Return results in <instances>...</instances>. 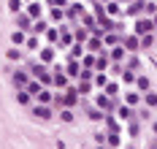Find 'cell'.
<instances>
[{"label":"cell","instance_id":"cell-52","mask_svg":"<svg viewBox=\"0 0 157 149\" xmlns=\"http://www.w3.org/2000/svg\"><path fill=\"white\" fill-rule=\"evenodd\" d=\"M95 144H106V133H98L95 136Z\"/></svg>","mask_w":157,"mask_h":149},{"label":"cell","instance_id":"cell-24","mask_svg":"<svg viewBox=\"0 0 157 149\" xmlns=\"http://www.w3.org/2000/svg\"><path fill=\"white\" fill-rule=\"evenodd\" d=\"M68 49H71V57H73V60H81V54H84V44H76V41H73Z\"/></svg>","mask_w":157,"mask_h":149},{"label":"cell","instance_id":"cell-27","mask_svg":"<svg viewBox=\"0 0 157 149\" xmlns=\"http://www.w3.org/2000/svg\"><path fill=\"white\" fill-rule=\"evenodd\" d=\"M35 98H38V103H44V106H49V103H52V100H54V95H52V92H49L46 87H44V90H41V92H38V95H35Z\"/></svg>","mask_w":157,"mask_h":149},{"label":"cell","instance_id":"cell-20","mask_svg":"<svg viewBox=\"0 0 157 149\" xmlns=\"http://www.w3.org/2000/svg\"><path fill=\"white\" fill-rule=\"evenodd\" d=\"M76 90H78V95H81V92H84V95H90V92H92V79H78Z\"/></svg>","mask_w":157,"mask_h":149},{"label":"cell","instance_id":"cell-11","mask_svg":"<svg viewBox=\"0 0 157 149\" xmlns=\"http://www.w3.org/2000/svg\"><path fill=\"white\" fill-rule=\"evenodd\" d=\"M27 82H30V73H27V71H16V73H14V84H16V90H22Z\"/></svg>","mask_w":157,"mask_h":149},{"label":"cell","instance_id":"cell-50","mask_svg":"<svg viewBox=\"0 0 157 149\" xmlns=\"http://www.w3.org/2000/svg\"><path fill=\"white\" fill-rule=\"evenodd\" d=\"M122 71H125L122 63H114V65H111V73H114V76H117V73H122Z\"/></svg>","mask_w":157,"mask_h":149},{"label":"cell","instance_id":"cell-16","mask_svg":"<svg viewBox=\"0 0 157 149\" xmlns=\"http://www.w3.org/2000/svg\"><path fill=\"white\" fill-rule=\"evenodd\" d=\"M25 90H27V92H30L33 98H35V95H38V92H41V90H44V84L38 82V79H30V82L25 84Z\"/></svg>","mask_w":157,"mask_h":149},{"label":"cell","instance_id":"cell-48","mask_svg":"<svg viewBox=\"0 0 157 149\" xmlns=\"http://www.w3.org/2000/svg\"><path fill=\"white\" fill-rule=\"evenodd\" d=\"M38 82L44 84V87H49V84H52V73H44V76H38Z\"/></svg>","mask_w":157,"mask_h":149},{"label":"cell","instance_id":"cell-13","mask_svg":"<svg viewBox=\"0 0 157 149\" xmlns=\"http://www.w3.org/2000/svg\"><path fill=\"white\" fill-rule=\"evenodd\" d=\"M109 68V57H106V52H98L95 54V71H106Z\"/></svg>","mask_w":157,"mask_h":149},{"label":"cell","instance_id":"cell-28","mask_svg":"<svg viewBox=\"0 0 157 149\" xmlns=\"http://www.w3.org/2000/svg\"><path fill=\"white\" fill-rule=\"evenodd\" d=\"M16 100H19V103H22V106H30V100H33V95H30V92H27V90H25V87H22V90H19V92H16Z\"/></svg>","mask_w":157,"mask_h":149},{"label":"cell","instance_id":"cell-15","mask_svg":"<svg viewBox=\"0 0 157 149\" xmlns=\"http://www.w3.org/2000/svg\"><path fill=\"white\" fill-rule=\"evenodd\" d=\"M25 46H27V52H38V49H41V41H38V35H35V33L27 35V38H25Z\"/></svg>","mask_w":157,"mask_h":149},{"label":"cell","instance_id":"cell-31","mask_svg":"<svg viewBox=\"0 0 157 149\" xmlns=\"http://www.w3.org/2000/svg\"><path fill=\"white\" fill-rule=\"evenodd\" d=\"M87 38H90V30H87V27H78L76 33H73V41H76V44H84Z\"/></svg>","mask_w":157,"mask_h":149},{"label":"cell","instance_id":"cell-12","mask_svg":"<svg viewBox=\"0 0 157 149\" xmlns=\"http://www.w3.org/2000/svg\"><path fill=\"white\" fill-rule=\"evenodd\" d=\"M25 14H30V19H38L41 14H44V8H41V3L30 0V3H27V11H25Z\"/></svg>","mask_w":157,"mask_h":149},{"label":"cell","instance_id":"cell-10","mask_svg":"<svg viewBox=\"0 0 157 149\" xmlns=\"http://www.w3.org/2000/svg\"><path fill=\"white\" fill-rule=\"evenodd\" d=\"M63 49H68L71 44H73V33H68V27H60V41H57Z\"/></svg>","mask_w":157,"mask_h":149},{"label":"cell","instance_id":"cell-22","mask_svg":"<svg viewBox=\"0 0 157 149\" xmlns=\"http://www.w3.org/2000/svg\"><path fill=\"white\" fill-rule=\"evenodd\" d=\"M141 98H144L141 92H138V90H133V92H127V95H125V103H127V106H138Z\"/></svg>","mask_w":157,"mask_h":149},{"label":"cell","instance_id":"cell-23","mask_svg":"<svg viewBox=\"0 0 157 149\" xmlns=\"http://www.w3.org/2000/svg\"><path fill=\"white\" fill-rule=\"evenodd\" d=\"M38 54H41V63H46V65H49V63L54 60V46L49 44L46 49H41V52H38Z\"/></svg>","mask_w":157,"mask_h":149},{"label":"cell","instance_id":"cell-45","mask_svg":"<svg viewBox=\"0 0 157 149\" xmlns=\"http://www.w3.org/2000/svg\"><path fill=\"white\" fill-rule=\"evenodd\" d=\"M60 119H63V122H73V114H71V109H63V111H60Z\"/></svg>","mask_w":157,"mask_h":149},{"label":"cell","instance_id":"cell-51","mask_svg":"<svg viewBox=\"0 0 157 149\" xmlns=\"http://www.w3.org/2000/svg\"><path fill=\"white\" fill-rule=\"evenodd\" d=\"M49 6H60V8H65V6H68V0H49Z\"/></svg>","mask_w":157,"mask_h":149},{"label":"cell","instance_id":"cell-32","mask_svg":"<svg viewBox=\"0 0 157 149\" xmlns=\"http://www.w3.org/2000/svg\"><path fill=\"white\" fill-rule=\"evenodd\" d=\"M25 38H27V35H25V30H19V27H16L14 33H11V44H14V46H19V44H25Z\"/></svg>","mask_w":157,"mask_h":149},{"label":"cell","instance_id":"cell-40","mask_svg":"<svg viewBox=\"0 0 157 149\" xmlns=\"http://www.w3.org/2000/svg\"><path fill=\"white\" fill-rule=\"evenodd\" d=\"M81 22H84L87 30H92L95 25H98V22H95V14H81Z\"/></svg>","mask_w":157,"mask_h":149},{"label":"cell","instance_id":"cell-2","mask_svg":"<svg viewBox=\"0 0 157 149\" xmlns=\"http://www.w3.org/2000/svg\"><path fill=\"white\" fill-rule=\"evenodd\" d=\"M144 11H146V0H130L122 14H127V17H141Z\"/></svg>","mask_w":157,"mask_h":149},{"label":"cell","instance_id":"cell-17","mask_svg":"<svg viewBox=\"0 0 157 149\" xmlns=\"http://www.w3.org/2000/svg\"><path fill=\"white\" fill-rule=\"evenodd\" d=\"M33 114L38 117V119H52V109L41 103V106H35V109H33Z\"/></svg>","mask_w":157,"mask_h":149},{"label":"cell","instance_id":"cell-36","mask_svg":"<svg viewBox=\"0 0 157 149\" xmlns=\"http://www.w3.org/2000/svg\"><path fill=\"white\" fill-rule=\"evenodd\" d=\"M144 103H146V106H149V109H155L157 106V92H144Z\"/></svg>","mask_w":157,"mask_h":149},{"label":"cell","instance_id":"cell-59","mask_svg":"<svg viewBox=\"0 0 157 149\" xmlns=\"http://www.w3.org/2000/svg\"><path fill=\"white\" fill-rule=\"evenodd\" d=\"M146 3H149V0H146Z\"/></svg>","mask_w":157,"mask_h":149},{"label":"cell","instance_id":"cell-25","mask_svg":"<svg viewBox=\"0 0 157 149\" xmlns=\"http://www.w3.org/2000/svg\"><path fill=\"white\" fill-rule=\"evenodd\" d=\"M52 84H54L57 90H65V87H68V73H57V76L52 79Z\"/></svg>","mask_w":157,"mask_h":149},{"label":"cell","instance_id":"cell-18","mask_svg":"<svg viewBox=\"0 0 157 149\" xmlns=\"http://www.w3.org/2000/svg\"><path fill=\"white\" fill-rule=\"evenodd\" d=\"M46 27H49V25H46L41 17H38V19H33V27H30V30H33L35 35H44V33H46Z\"/></svg>","mask_w":157,"mask_h":149},{"label":"cell","instance_id":"cell-34","mask_svg":"<svg viewBox=\"0 0 157 149\" xmlns=\"http://www.w3.org/2000/svg\"><path fill=\"white\" fill-rule=\"evenodd\" d=\"M103 119H106V130L109 133H119V122L114 117H103Z\"/></svg>","mask_w":157,"mask_h":149},{"label":"cell","instance_id":"cell-42","mask_svg":"<svg viewBox=\"0 0 157 149\" xmlns=\"http://www.w3.org/2000/svg\"><path fill=\"white\" fill-rule=\"evenodd\" d=\"M122 82L125 84H136V71H127L125 68V71H122Z\"/></svg>","mask_w":157,"mask_h":149},{"label":"cell","instance_id":"cell-44","mask_svg":"<svg viewBox=\"0 0 157 149\" xmlns=\"http://www.w3.org/2000/svg\"><path fill=\"white\" fill-rule=\"evenodd\" d=\"M8 11L11 14H19L22 11V0H8Z\"/></svg>","mask_w":157,"mask_h":149},{"label":"cell","instance_id":"cell-7","mask_svg":"<svg viewBox=\"0 0 157 149\" xmlns=\"http://www.w3.org/2000/svg\"><path fill=\"white\" fill-rule=\"evenodd\" d=\"M16 27L27 33V30L33 27V19H30V14H22V11H19V14H16Z\"/></svg>","mask_w":157,"mask_h":149},{"label":"cell","instance_id":"cell-6","mask_svg":"<svg viewBox=\"0 0 157 149\" xmlns=\"http://www.w3.org/2000/svg\"><path fill=\"white\" fill-rule=\"evenodd\" d=\"M84 44H87V49L92 52V54H98V52H103V38H100V35H90V38H87Z\"/></svg>","mask_w":157,"mask_h":149},{"label":"cell","instance_id":"cell-19","mask_svg":"<svg viewBox=\"0 0 157 149\" xmlns=\"http://www.w3.org/2000/svg\"><path fill=\"white\" fill-rule=\"evenodd\" d=\"M122 46H125L127 52H136L138 49V35H127V38H122Z\"/></svg>","mask_w":157,"mask_h":149},{"label":"cell","instance_id":"cell-9","mask_svg":"<svg viewBox=\"0 0 157 149\" xmlns=\"http://www.w3.org/2000/svg\"><path fill=\"white\" fill-rule=\"evenodd\" d=\"M65 73H68V76H73V79H78V73H81V63L71 57V60H68V68H65Z\"/></svg>","mask_w":157,"mask_h":149},{"label":"cell","instance_id":"cell-33","mask_svg":"<svg viewBox=\"0 0 157 149\" xmlns=\"http://www.w3.org/2000/svg\"><path fill=\"white\" fill-rule=\"evenodd\" d=\"M152 44H155V35H152V33H146V35L138 38V46H141V49H149Z\"/></svg>","mask_w":157,"mask_h":149},{"label":"cell","instance_id":"cell-58","mask_svg":"<svg viewBox=\"0 0 157 149\" xmlns=\"http://www.w3.org/2000/svg\"><path fill=\"white\" fill-rule=\"evenodd\" d=\"M125 3H130V0H125Z\"/></svg>","mask_w":157,"mask_h":149},{"label":"cell","instance_id":"cell-46","mask_svg":"<svg viewBox=\"0 0 157 149\" xmlns=\"http://www.w3.org/2000/svg\"><path fill=\"white\" fill-rule=\"evenodd\" d=\"M8 60H22V52L16 49V46H14V49H8Z\"/></svg>","mask_w":157,"mask_h":149},{"label":"cell","instance_id":"cell-43","mask_svg":"<svg viewBox=\"0 0 157 149\" xmlns=\"http://www.w3.org/2000/svg\"><path fill=\"white\" fill-rule=\"evenodd\" d=\"M117 111H119V117H122V119H130V117H133V106H119Z\"/></svg>","mask_w":157,"mask_h":149},{"label":"cell","instance_id":"cell-54","mask_svg":"<svg viewBox=\"0 0 157 149\" xmlns=\"http://www.w3.org/2000/svg\"><path fill=\"white\" fill-rule=\"evenodd\" d=\"M152 22H155V27H157V11H155V19H152Z\"/></svg>","mask_w":157,"mask_h":149},{"label":"cell","instance_id":"cell-47","mask_svg":"<svg viewBox=\"0 0 157 149\" xmlns=\"http://www.w3.org/2000/svg\"><path fill=\"white\" fill-rule=\"evenodd\" d=\"M90 117H92V119H103V111H100V109H98V106H95V109H90Z\"/></svg>","mask_w":157,"mask_h":149},{"label":"cell","instance_id":"cell-56","mask_svg":"<svg viewBox=\"0 0 157 149\" xmlns=\"http://www.w3.org/2000/svg\"><path fill=\"white\" fill-rule=\"evenodd\" d=\"M100 3H109V0H100Z\"/></svg>","mask_w":157,"mask_h":149},{"label":"cell","instance_id":"cell-41","mask_svg":"<svg viewBox=\"0 0 157 149\" xmlns=\"http://www.w3.org/2000/svg\"><path fill=\"white\" fill-rule=\"evenodd\" d=\"M92 82L98 84V87H106V82H109V76H106L103 71H98V73H95V76H92Z\"/></svg>","mask_w":157,"mask_h":149},{"label":"cell","instance_id":"cell-3","mask_svg":"<svg viewBox=\"0 0 157 149\" xmlns=\"http://www.w3.org/2000/svg\"><path fill=\"white\" fill-rule=\"evenodd\" d=\"M146 33H155V22L144 19V17H136V35H146Z\"/></svg>","mask_w":157,"mask_h":149},{"label":"cell","instance_id":"cell-53","mask_svg":"<svg viewBox=\"0 0 157 149\" xmlns=\"http://www.w3.org/2000/svg\"><path fill=\"white\" fill-rule=\"evenodd\" d=\"M95 149H106V147H103V144H95Z\"/></svg>","mask_w":157,"mask_h":149},{"label":"cell","instance_id":"cell-39","mask_svg":"<svg viewBox=\"0 0 157 149\" xmlns=\"http://www.w3.org/2000/svg\"><path fill=\"white\" fill-rule=\"evenodd\" d=\"M127 71H136V73L141 71V60H138L136 54H133V57H127Z\"/></svg>","mask_w":157,"mask_h":149},{"label":"cell","instance_id":"cell-21","mask_svg":"<svg viewBox=\"0 0 157 149\" xmlns=\"http://www.w3.org/2000/svg\"><path fill=\"white\" fill-rule=\"evenodd\" d=\"M103 92H106L109 98H119V84H117V82H106Z\"/></svg>","mask_w":157,"mask_h":149},{"label":"cell","instance_id":"cell-8","mask_svg":"<svg viewBox=\"0 0 157 149\" xmlns=\"http://www.w3.org/2000/svg\"><path fill=\"white\" fill-rule=\"evenodd\" d=\"M117 44H122V33H103V46H117Z\"/></svg>","mask_w":157,"mask_h":149},{"label":"cell","instance_id":"cell-26","mask_svg":"<svg viewBox=\"0 0 157 149\" xmlns=\"http://www.w3.org/2000/svg\"><path fill=\"white\" fill-rule=\"evenodd\" d=\"M136 87H138V92H149V87H152V82H149L146 76H136Z\"/></svg>","mask_w":157,"mask_h":149},{"label":"cell","instance_id":"cell-37","mask_svg":"<svg viewBox=\"0 0 157 149\" xmlns=\"http://www.w3.org/2000/svg\"><path fill=\"white\" fill-rule=\"evenodd\" d=\"M49 17H52V22H60L63 19V8L60 6H49Z\"/></svg>","mask_w":157,"mask_h":149},{"label":"cell","instance_id":"cell-60","mask_svg":"<svg viewBox=\"0 0 157 149\" xmlns=\"http://www.w3.org/2000/svg\"><path fill=\"white\" fill-rule=\"evenodd\" d=\"M155 149H157V147H155Z\"/></svg>","mask_w":157,"mask_h":149},{"label":"cell","instance_id":"cell-49","mask_svg":"<svg viewBox=\"0 0 157 149\" xmlns=\"http://www.w3.org/2000/svg\"><path fill=\"white\" fill-rule=\"evenodd\" d=\"M141 133V125L138 122H130V136H138Z\"/></svg>","mask_w":157,"mask_h":149},{"label":"cell","instance_id":"cell-35","mask_svg":"<svg viewBox=\"0 0 157 149\" xmlns=\"http://www.w3.org/2000/svg\"><path fill=\"white\" fill-rule=\"evenodd\" d=\"M81 68H92L95 71V54L90 52V54H81Z\"/></svg>","mask_w":157,"mask_h":149},{"label":"cell","instance_id":"cell-1","mask_svg":"<svg viewBox=\"0 0 157 149\" xmlns=\"http://www.w3.org/2000/svg\"><path fill=\"white\" fill-rule=\"evenodd\" d=\"M95 106L100 111H114L117 109V98H109L106 92H100V95H95Z\"/></svg>","mask_w":157,"mask_h":149},{"label":"cell","instance_id":"cell-29","mask_svg":"<svg viewBox=\"0 0 157 149\" xmlns=\"http://www.w3.org/2000/svg\"><path fill=\"white\" fill-rule=\"evenodd\" d=\"M106 144H109L111 149H119V144H122V141H119V133H106Z\"/></svg>","mask_w":157,"mask_h":149},{"label":"cell","instance_id":"cell-4","mask_svg":"<svg viewBox=\"0 0 157 149\" xmlns=\"http://www.w3.org/2000/svg\"><path fill=\"white\" fill-rule=\"evenodd\" d=\"M81 14H84V6H81V3H73V6H68V8L63 11V17L68 19V22H73V25L78 22V17H81Z\"/></svg>","mask_w":157,"mask_h":149},{"label":"cell","instance_id":"cell-38","mask_svg":"<svg viewBox=\"0 0 157 149\" xmlns=\"http://www.w3.org/2000/svg\"><path fill=\"white\" fill-rule=\"evenodd\" d=\"M106 14H111V17H119V14H122L119 3H114V0H109V6H106Z\"/></svg>","mask_w":157,"mask_h":149},{"label":"cell","instance_id":"cell-14","mask_svg":"<svg viewBox=\"0 0 157 149\" xmlns=\"http://www.w3.org/2000/svg\"><path fill=\"white\" fill-rule=\"evenodd\" d=\"M44 38H46L49 44H52V46H54V44H57V41H60V30H57V27H54V25H52V27H46V33H44Z\"/></svg>","mask_w":157,"mask_h":149},{"label":"cell","instance_id":"cell-5","mask_svg":"<svg viewBox=\"0 0 157 149\" xmlns=\"http://www.w3.org/2000/svg\"><path fill=\"white\" fill-rule=\"evenodd\" d=\"M109 57H111V63H122V60L127 57V49L122 46V44H117V46H111Z\"/></svg>","mask_w":157,"mask_h":149},{"label":"cell","instance_id":"cell-30","mask_svg":"<svg viewBox=\"0 0 157 149\" xmlns=\"http://www.w3.org/2000/svg\"><path fill=\"white\" fill-rule=\"evenodd\" d=\"M44 73H46V63H35V65H30V76L38 79V76H44Z\"/></svg>","mask_w":157,"mask_h":149},{"label":"cell","instance_id":"cell-57","mask_svg":"<svg viewBox=\"0 0 157 149\" xmlns=\"http://www.w3.org/2000/svg\"><path fill=\"white\" fill-rule=\"evenodd\" d=\"M22 3H30V0H22Z\"/></svg>","mask_w":157,"mask_h":149},{"label":"cell","instance_id":"cell-55","mask_svg":"<svg viewBox=\"0 0 157 149\" xmlns=\"http://www.w3.org/2000/svg\"><path fill=\"white\" fill-rule=\"evenodd\" d=\"M152 128H155V133H157V122H155V125H152Z\"/></svg>","mask_w":157,"mask_h":149}]
</instances>
